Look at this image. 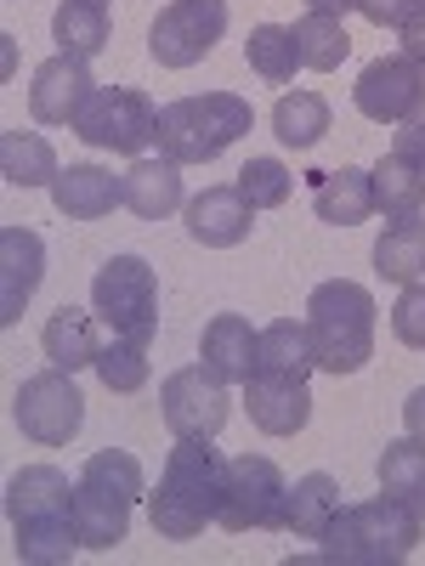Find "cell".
<instances>
[{
	"mask_svg": "<svg viewBox=\"0 0 425 566\" xmlns=\"http://www.w3.org/2000/svg\"><path fill=\"white\" fill-rule=\"evenodd\" d=\"M221 476H227V459L210 448V437H176V448L165 453V470L154 482L148 499V522L159 538H199L216 522V504H221Z\"/></svg>",
	"mask_w": 425,
	"mask_h": 566,
	"instance_id": "obj_1",
	"label": "cell"
},
{
	"mask_svg": "<svg viewBox=\"0 0 425 566\" xmlns=\"http://www.w3.org/2000/svg\"><path fill=\"white\" fill-rule=\"evenodd\" d=\"M425 522H419V510L397 493L386 499H369V504H341L335 515H329V527H323V560H335V566H397L414 555Z\"/></svg>",
	"mask_w": 425,
	"mask_h": 566,
	"instance_id": "obj_2",
	"label": "cell"
},
{
	"mask_svg": "<svg viewBox=\"0 0 425 566\" xmlns=\"http://www.w3.org/2000/svg\"><path fill=\"white\" fill-rule=\"evenodd\" d=\"M256 108L239 91H205V97H176L159 108V142L154 148L176 165H210L239 136H250Z\"/></svg>",
	"mask_w": 425,
	"mask_h": 566,
	"instance_id": "obj_3",
	"label": "cell"
},
{
	"mask_svg": "<svg viewBox=\"0 0 425 566\" xmlns=\"http://www.w3.org/2000/svg\"><path fill=\"white\" fill-rule=\"evenodd\" d=\"M374 295L352 277L318 283L307 301V328L318 340V368L323 374H357L374 363Z\"/></svg>",
	"mask_w": 425,
	"mask_h": 566,
	"instance_id": "obj_4",
	"label": "cell"
},
{
	"mask_svg": "<svg viewBox=\"0 0 425 566\" xmlns=\"http://www.w3.org/2000/svg\"><path fill=\"white\" fill-rule=\"evenodd\" d=\"M91 312L108 323V335L120 340H154L159 328V277L142 255H108L91 277Z\"/></svg>",
	"mask_w": 425,
	"mask_h": 566,
	"instance_id": "obj_5",
	"label": "cell"
},
{
	"mask_svg": "<svg viewBox=\"0 0 425 566\" xmlns=\"http://www.w3.org/2000/svg\"><path fill=\"white\" fill-rule=\"evenodd\" d=\"M283 499H290L283 470L261 453H239V459H227L216 527H227V533H283Z\"/></svg>",
	"mask_w": 425,
	"mask_h": 566,
	"instance_id": "obj_6",
	"label": "cell"
},
{
	"mask_svg": "<svg viewBox=\"0 0 425 566\" xmlns=\"http://www.w3.org/2000/svg\"><path fill=\"white\" fill-rule=\"evenodd\" d=\"M74 136L91 142V148L142 159L159 142V108L142 97L136 85H97L91 103L80 108V119H74Z\"/></svg>",
	"mask_w": 425,
	"mask_h": 566,
	"instance_id": "obj_7",
	"label": "cell"
},
{
	"mask_svg": "<svg viewBox=\"0 0 425 566\" xmlns=\"http://www.w3.org/2000/svg\"><path fill=\"white\" fill-rule=\"evenodd\" d=\"M12 419H18V431L40 448L74 442L80 424H85V397L74 386V374H63V368L29 374V380L12 391Z\"/></svg>",
	"mask_w": 425,
	"mask_h": 566,
	"instance_id": "obj_8",
	"label": "cell"
},
{
	"mask_svg": "<svg viewBox=\"0 0 425 566\" xmlns=\"http://www.w3.org/2000/svg\"><path fill=\"white\" fill-rule=\"evenodd\" d=\"M227 34V0H170L148 29V52L159 69H194Z\"/></svg>",
	"mask_w": 425,
	"mask_h": 566,
	"instance_id": "obj_9",
	"label": "cell"
},
{
	"mask_svg": "<svg viewBox=\"0 0 425 566\" xmlns=\"http://www.w3.org/2000/svg\"><path fill=\"white\" fill-rule=\"evenodd\" d=\"M159 408H165L170 437H210L216 442V431L232 413V391H227V380L210 363H194V368H176L165 380Z\"/></svg>",
	"mask_w": 425,
	"mask_h": 566,
	"instance_id": "obj_10",
	"label": "cell"
},
{
	"mask_svg": "<svg viewBox=\"0 0 425 566\" xmlns=\"http://www.w3.org/2000/svg\"><path fill=\"white\" fill-rule=\"evenodd\" d=\"M352 97H357V114L374 125H408L425 114V63H414L408 52H392L357 74Z\"/></svg>",
	"mask_w": 425,
	"mask_h": 566,
	"instance_id": "obj_11",
	"label": "cell"
},
{
	"mask_svg": "<svg viewBox=\"0 0 425 566\" xmlns=\"http://www.w3.org/2000/svg\"><path fill=\"white\" fill-rule=\"evenodd\" d=\"M182 221H187V239H194V244H205V250H232V244L250 239L256 205L239 193V181H232V187H205V193L182 210Z\"/></svg>",
	"mask_w": 425,
	"mask_h": 566,
	"instance_id": "obj_12",
	"label": "cell"
},
{
	"mask_svg": "<svg viewBox=\"0 0 425 566\" xmlns=\"http://www.w3.org/2000/svg\"><path fill=\"white\" fill-rule=\"evenodd\" d=\"M91 91H97V80H91V69L80 57H52L34 69V85H29V114L40 125H74L80 108L91 103Z\"/></svg>",
	"mask_w": 425,
	"mask_h": 566,
	"instance_id": "obj_13",
	"label": "cell"
},
{
	"mask_svg": "<svg viewBox=\"0 0 425 566\" xmlns=\"http://www.w3.org/2000/svg\"><path fill=\"white\" fill-rule=\"evenodd\" d=\"M45 277V244L29 227H0V328H12Z\"/></svg>",
	"mask_w": 425,
	"mask_h": 566,
	"instance_id": "obj_14",
	"label": "cell"
},
{
	"mask_svg": "<svg viewBox=\"0 0 425 566\" xmlns=\"http://www.w3.org/2000/svg\"><path fill=\"white\" fill-rule=\"evenodd\" d=\"M52 205L63 221H103L125 205V176L103 165H63V176L52 181Z\"/></svg>",
	"mask_w": 425,
	"mask_h": 566,
	"instance_id": "obj_15",
	"label": "cell"
},
{
	"mask_svg": "<svg viewBox=\"0 0 425 566\" xmlns=\"http://www.w3.org/2000/svg\"><path fill=\"white\" fill-rule=\"evenodd\" d=\"M245 408L256 419V431L267 437H296L312 419V391L307 380H278V374H250L245 380Z\"/></svg>",
	"mask_w": 425,
	"mask_h": 566,
	"instance_id": "obj_16",
	"label": "cell"
},
{
	"mask_svg": "<svg viewBox=\"0 0 425 566\" xmlns=\"http://www.w3.org/2000/svg\"><path fill=\"white\" fill-rule=\"evenodd\" d=\"M69 522H74V533H80V549L108 555V549L125 544V533H131V504H125L120 493H103V488H91V482H74Z\"/></svg>",
	"mask_w": 425,
	"mask_h": 566,
	"instance_id": "obj_17",
	"label": "cell"
},
{
	"mask_svg": "<svg viewBox=\"0 0 425 566\" xmlns=\"http://www.w3.org/2000/svg\"><path fill=\"white\" fill-rule=\"evenodd\" d=\"M125 210L142 216V221L176 216V210H182V165L165 159V154L131 159V170H125Z\"/></svg>",
	"mask_w": 425,
	"mask_h": 566,
	"instance_id": "obj_18",
	"label": "cell"
},
{
	"mask_svg": "<svg viewBox=\"0 0 425 566\" xmlns=\"http://www.w3.org/2000/svg\"><path fill=\"white\" fill-rule=\"evenodd\" d=\"M45 363L63 368V374H80V368H97L103 357V340H97V312H80V306H58L45 317Z\"/></svg>",
	"mask_w": 425,
	"mask_h": 566,
	"instance_id": "obj_19",
	"label": "cell"
},
{
	"mask_svg": "<svg viewBox=\"0 0 425 566\" xmlns=\"http://www.w3.org/2000/svg\"><path fill=\"white\" fill-rule=\"evenodd\" d=\"M256 352H261V335L239 317V312H221L205 323V340H199V357L221 374L227 386H245L256 374Z\"/></svg>",
	"mask_w": 425,
	"mask_h": 566,
	"instance_id": "obj_20",
	"label": "cell"
},
{
	"mask_svg": "<svg viewBox=\"0 0 425 566\" xmlns=\"http://www.w3.org/2000/svg\"><path fill=\"white\" fill-rule=\"evenodd\" d=\"M318 368V340L312 328L296 317H278L261 328V352H256V374H278V380H307Z\"/></svg>",
	"mask_w": 425,
	"mask_h": 566,
	"instance_id": "obj_21",
	"label": "cell"
},
{
	"mask_svg": "<svg viewBox=\"0 0 425 566\" xmlns=\"http://www.w3.org/2000/svg\"><path fill=\"white\" fill-rule=\"evenodd\" d=\"M69 499H74V482L63 476L58 464H23L18 476L7 482V515H12V527L18 522H34V515L69 510Z\"/></svg>",
	"mask_w": 425,
	"mask_h": 566,
	"instance_id": "obj_22",
	"label": "cell"
},
{
	"mask_svg": "<svg viewBox=\"0 0 425 566\" xmlns=\"http://www.w3.org/2000/svg\"><path fill=\"white\" fill-rule=\"evenodd\" d=\"M329 125H335V114H329V97L323 91H283V97L272 103V136L283 142V148H318V142L329 136Z\"/></svg>",
	"mask_w": 425,
	"mask_h": 566,
	"instance_id": "obj_23",
	"label": "cell"
},
{
	"mask_svg": "<svg viewBox=\"0 0 425 566\" xmlns=\"http://www.w3.org/2000/svg\"><path fill=\"white\" fill-rule=\"evenodd\" d=\"M312 187H318V221H329V227H357L369 210H374V181H369V170H318V176H307Z\"/></svg>",
	"mask_w": 425,
	"mask_h": 566,
	"instance_id": "obj_24",
	"label": "cell"
},
{
	"mask_svg": "<svg viewBox=\"0 0 425 566\" xmlns=\"http://www.w3.org/2000/svg\"><path fill=\"white\" fill-rule=\"evenodd\" d=\"M341 510V488L329 470H307V476L290 488V499H283V533H296V538H323L329 527V515Z\"/></svg>",
	"mask_w": 425,
	"mask_h": 566,
	"instance_id": "obj_25",
	"label": "cell"
},
{
	"mask_svg": "<svg viewBox=\"0 0 425 566\" xmlns=\"http://www.w3.org/2000/svg\"><path fill=\"white\" fill-rule=\"evenodd\" d=\"M58 170V148L34 130H0V181L12 187H52Z\"/></svg>",
	"mask_w": 425,
	"mask_h": 566,
	"instance_id": "obj_26",
	"label": "cell"
},
{
	"mask_svg": "<svg viewBox=\"0 0 425 566\" xmlns=\"http://www.w3.org/2000/svg\"><path fill=\"white\" fill-rule=\"evenodd\" d=\"M108 7H91V0H63V7L52 12V40L63 45V57H103L108 52Z\"/></svg>",
	"mask_w": 425,
	"mask_h": 566,
	"instance_id": "obj_27",
	"label": "cell"
},
{
	"mask_svg": "<svg viewBox=\"0 0 425 566\" xmlns=\"http://www.w3.org/2000/svg\"><path fill=\"white\" fill-rule=\"evenodd\" d=\"M374 272L386 283H419L425 277V216H403L374 244Z\"/></svg>",
	"mask_w": 425,
	"mask_h": 566,
	"instance_id": "obj_28",
	"label": "cell"
},
{
	"mask_svg": "<svg viewBox=\"0 0 425 566\" xmlns=\"http://www.w3.org/2000/svg\"><path fill=\"white\" fill-rule=\"evenodd\" d=\"M369 181H374V210H381V216L403 221V216H419L425 210V170L419 165L386 154L381 165L369 170Z\"/></svg>",
	"mask_w": 425,
	"mask_h": 566,
	"instance_id": "obj_29",
	"label": "cell"
},
{
	"mask_svg": "<svg viewBox=\"0 0 425 566\" xmlns=\"http://www.w3.org/2000/svg\"><path fill=\"white\" fill-rule=\"evenodd\" d=\"M12 533H18V560H29V566H63V560H74V549H80V533H74V522H69V510L18 522Z\"/></svg>",
	"mask_w": 425,
	"mask_h": 566,
	"instance_id": "obj_30",
	"label": "cell"
},
{
	"mask_svg": "<svg viewBox=\"0 0 425 566\" xmlns=\"http://www.w3.org/2000/svg\"><path fill=\"white\" fill-rule=\"evenodd\" d=\"M245 57H250V69H256L267 85H290V80L307 69V63H301V40H296V29H283V23H261V29H250Z\"/></svg>",
	"mask_w": 425,
	"mask_h": 566,
	"instance_id": "obj_31",
	"label": "cell"
},
{
	"mask_svg": "<svg viewBox=\"0 0 425 566\" xmlns=\"http://www.w3.org/2000/svg\"><path fill=\"white\" fill-rule=\"evenodd\" d=\"M80 482L103 488V493H120L125 504L148 499V470H142V464H136V453H125V448H103V453H91V459H85V470H80Z\"/></svg>",
	"mask_w": 425,
	"mask_h": 566,
	"instance_id": "obj_32",
	"label": "cell"
},
{
	"mask_svg": "<svg viewBox=\"0 0 425 566\" xmlns=\"http://www.w3.org/2000/svg\"><path fill=\"white\" fill-rule=\"evenodd\" d=\"M296 40H301V63L318 69V74L341 69L346 52H352V40H346L341 18H323V12H307V18L296 23Z\"/></svg>",
	"mask_w": 425,
	"mask_h": 566,
	"instance_id": "obj_33",
	"label": "cell"
},
{
	"mask_svg": "<svg viewBox=\"0 0 425 566\" xmlns=\"http://www.w3.org/2000/svg\"><path fill=\"white\" fill-rule=\"evenodd\" d=\"M97 380L114 391V397H131V391H142L148 386V346L142 340H108L103 346V357H97Z\"/></svg>",
	"mask_w": 425,
	"mask_h": 566,
	"instance_id": "obj_34",
	"label": "cell"
},
{
	"mask_svg": "<svg viewBox=\"0 0 425 566\" xmlns=\"http://www.w3.org/2000/svg\"><path fill=\"white\" fill-rule=\"evenodd\" d=\"M425 482V442L414 437H397L381 448V493H397V499H414Z\"/></svg>",
	"mask_w": 425,
	"mask_h": 566,
	"instance_id": "obj_35",
	"label": "cell"
},
{
	"mask_svg": "<svg viewBox=\"0 0 425 566\" xmlns=\"http://www.w3.org/2000/svg\"><path fill=\"white\" fill-rule=\"evenodd\" d=\"M290 187H296V176L283 170L272 154L245 159V170H239V193H245L256 210H283V205H290Z\"/></svg>",
	"mask_w": 425,
	"mask_h": 566,
	"instance_id": "obj_36",
	"label": "cell"
},
{
	"mask_svg": "<svg viewBox=\"0 0 425 566\" xmlns=\"http://www.w3.org/2000/svg\"><path fill=\"white\" fill-rule=\"evenodd\" d=\"M392 328H397V340L425 352V277L419 283H403V295L392 306Z\"/></svg>",
	"mask_w": 425,
	"mask_h": 566,
	"instance_id": "obj_37",
	"label": "cell"
},
{
	"mask_svg": "<svg viewBox=\"0 0 425 566\" xmlns=\"http://www.w3.org/2000/svg\"><path fill=\"white\" fill-rule=\"evenodd\" d=\"M414 7H419V0H357V12H363L374 29H403Z\"/></svg>",
	"mask_w": 425,
	"mask_h": 566,
	"instance_id": "obj_38",
	"label": "cell"
},
{
	"mask_svg": "<svg viewBox=\"0 0 425 566\" xmlns=\"http://www.w3.org/2000/svg\"><path fill=\"white\" fill-rule=\"evenodd\" d=\"M392 154L425 170V114H419V119H408V125H397V136H392Z\"/></svg>",
	"mask_w": 425,
	"mask_h": 566,
	"instance_id": "obj_39",
	"label": "cell"
},
{
	"mask_svg": "<svg viewBox=\"0 0 425 566\" xmlns=\"http://www.w3.org/2000/svg\"><path fill=\"white\" fill-rule=\"evenodd\" d=\"M397 34H403V52H408L414 63H425V0H419V7L408 12V23H403Z\"/></svg>",
	"mask_w": 425,
	"mask_h": 566,
	"instance_id": "obj_40",
	"label": "cell"
},
{
	"mask_svg": "<svg viewBox=\"0 0 425 566\" xmlns=\"http://www.w3.org/2000/svg\"><path fill=\"white\" fill-rule=\"evenodd\" d=\"M403 431H408L414 442H425V386L403 402Z\"/></svg>",
	"mask_w": 425,
	"mask_h": 566,
	"instance_id": "obj_41",
	"label": "cell"
},
{
	"mask_svg": "<svg viewBox=\"0 0 425 566\" xmlns=\"http://www.w3.org/2000/svg\"><path fill=\"white\" fill-rule=\"evenodd\" d=\"M307 12H323V18H346V12H357V0H307Z\"/></svg>",
	"mask_w": 425,
	"mask_h": 566,
	"instance_id": "obj_42",
	"label": "cell"
},
{
	"mask_svg": "<svg viewBox=\"0 0 425 566\" xmlns=\"http://www.w3.org/2000/svg\"><path fill=\"white\" fill-rule=\"evenodd\" d=\"M408 504H414V510H419V522H425V482H419V493H414V499H408Z\"/></svg>",
	"mask_w": 425,
	"mask_h": 566,
	"instance_id": "obj_43",
	"label": "cell"
},
{
	"mask_svg": "<svg viewBox=\"0 0 425 566\" xmlns=\"http://www.w3.org/2000/svg\"><path fill=\"white\" fill-rule=\"evenodd\" d=\"M91 7H108V0H91Z\"/></svg>",
	"mask_w": 425,
	"mask_h": 566,
	"instance_id": "obj_44",
	"label": "cell"
}]
</instances>
